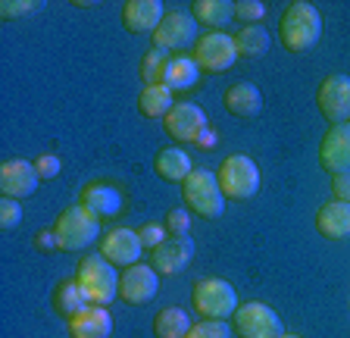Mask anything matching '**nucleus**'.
I'll return each mask as SVG.
<instances>
[{
    "label": "nucleus",
    "mask_w": 350,
    "mask_h": 338,
    "mask_svg": "<svg viewBox=\"0 0 350 338\" xmlns=\"http://www.w3.org/2000/svg\"><path fill=\"white\" fill-rule=\"evenodd\" d=\"M322 38V13L306 3V0H294L288 3V10L282 13V23H278V41H282L284 51L291 53H306L319 44Z\"/></svg>",
    "instance_id": "f257e3e1"
},
{
    "label": "nucleus",
    "mask_w": 350,
    "mask_h": 338,
    "mask_svg": "<svg viewBox=\"0 0 350 338\" xmlns=\"http://www.w3.org/2000/svg\"><path fill=\"white\" fill-rule=\"evenodd\" d=\"M75 279L85 288L88 301L100 304V307H109V301L119 298V279H122V272H119V266L109 263L103 254H91V257H85L79 263Z\"/></svg>",
    "instance_id": "f03ea898"
},
{
    "label": "nucleus",
    "mask_w": 350,
    "mask_h": 338,
    "mask_svg": "<svg viewBox=\"0 0 350 338\" xmlns=\"http://www.w3.org/2000/svg\"><path fill=\"white\" fill-rule=\"evenodd\" d=\"M219 188L226 194V200H250L260 192V166L250 160L247 154H232L219 163L216 169Z\"/></svg>",
    "instance_id": "7ed1b4c3"
},
{
    "label": "nucleus",
    "mask_w": 350,
    "mask_h": 338,
    "mask_svg": "<svg viewBox=\"0 0 350 338\" xmlns=\"http://www.w3.org/2000/svg\"><path fill=\"white\" fill-rule=\"evenodd\" d=\"M191 304L194 313H200L204 320H232L234 310L241 307L238 291L226 279H197L191 288Z\"/></svg>",
    "instance_id": "20e7f679"
},
{
    "label": "nucleus",
    "mask_w": 350,
    "mask_h": 338,
    "mask_svg": "<svg viewBox=\"0 0 350 338\" xmlns=\"http://www.w3.org/2000/svg\"><path fill=\"white\" fill-rule=\"evenodd\" d=\"M182 194H185V204H188L191 213L204 216V220H219L222 210H226V194L219 188L216 172H210V169H194L185 179Z\"/></svg>",
    "instance_id": "39448f33"
},
{
    "label": "nucleus",
    "mask_w": 350,
    "mask_h": 338,
    "mask_svg": "<svg viewBox=\"0 0 350 338\" xmlns=\"http://www.w3.org/2000/svg\"><path fill=\"white\" fill-rule=\"evenodd\" d=\"M57 235H59V250H85L94 242H100V220L94 213H88L81 204L66 207L63 213L57 216Z\"/></svg>",
    "instance_id": "423d86ee"
},
{
    "label": "nucleus",
    "mask_w": 350,
    "mask_h": 338,
    "mask_svg": "<svg viewBox=\"0 0 350 338\" xmlns=\"http://www.w3.org/2000/svg\"><path fill=\"white\" fill-rule=\"evenodd\" d=\"M232 332L238 338H282L284 323L282 316L262 301H247L241 304L232 316Z\"/></svg>",
    "instance_id": "0eeeda50"
},
{
    "label": "nucleus",
    "mask_w": 350,
    "mask_h": 338,
    "mask_svg": "<svg viewBox=\"0 0 350 338\" xmlns=\"http://www.w3.org/2000/svg\"><path fill=\"white\" fill-rule=\"evenodd\" d=\"M200 73H226L238 63V47H234V35L228 31H206L204 38H197L194 53Z\"/></svg>",
    "instance_id": "6e6552de"
},
{
    "label": "nucleus",
    "mask_w": 350,
    "mask_h": 338,
    "mask_svg": "<svg viewBox=\"0 0 350 338\" xmlns=\"http://www.w3.org/2000/svg\"><path fill=\"white\" fill-rule=\"evenodd\" d=\"M316 107L325 116V122L332 125L350 122V75L344 73L325 75L319 91H316Z\"/></svg>",
    "instance_id": "1a4fd4ad"
},
{
    "label": "nucleus",
    "mask_w": 350,
    "mask_h": 338,
    "mask_svg": "<svg viewBox=\"0 0 350 338\" xmlns=\"http://www.w3.org/2000/svg\"><path fill=\"white\" fill-rule=\"evenodd\" d=\"M160 294V272L147 263H135L129 270H122L119 279V301H125L129 307H144Z\"/></svg>",
    "instance_id": "9d476101"
},
{
    "label": "nucleus",
    "mask_w": 350,
    "mask_h": 338,
    "mask_svg": "<svg viewBox=\"0 0 350 338\" xmlns=\"http://www.w3.org/2000/svg\"><path fill=\"white\" fill-rule=\"evenodd\" d=\"M100 254L113 266L129 270V266H135L141 260V254H144V242H141V235L135 232V229L116 226V229H109L107 235L100 238Z\"/></svg>",
    "instance_id": "9b49d317"
},
{
    "label": "nucleus",
    "mask_w": 350,
    "mask_h": 338,
    "mask_svg": "<svg viewBox=\"0 0 350 338\" xmlns=\"http://www.w3.org/2000/svg\"><path fill=\"white\" fill-rule=\"evenodd\" d=\"M200 38V25L191 13H166V19L160 23V29L153 31V47L160 51H182V47L197 44Z\"/></svg>",
    "instance_id": "f8f14e48"
},
{
    "label": "nucleus",
    "mask_w": 350,
    "mask_h": 338,
    "mask_svg": "<svg viewBox=\"0 0 350 338\" xmlns=\"http://www.w3.org/2000/svg\"><path fill=\"white\" fill-rule=\"evenodd\" d=\"M41 185V176H38L35 163L22 160V157H13V160H3L0 163V194L3 198H31Z\"/></svg>",
    "instance_id": "ddd939ff"
},
{
    "label": "nucleus",
    "mask_w": 350,
    "mask_h": 338,
    "mask_svg": "<svg viewBox=\"0 0 350 338\" xmlns=\"http://www.w3.org/2000/svg\"><path fill=\"white\" fill-rule=\"evenodd\" d=\"M206 125H210V119H206L204 107H197V103H191V101H178L172 110L166 113V119H163L166 135L175 138L178 144H182V141H194Z\"/></svg>",
    "instance_id": "4468645a"
},
{
    "label": "nucleus",
    "mask_w": 350,
    "mask_h": 338,
    "mask_svg": "<svg viewBox=\"0 0 350 338\" xmlns=\"http://www.w3.org/2000/svg\"><path fill=\"white\" fill-rule=\"evenodd\" d=\"M319 163L325 172H350V122L332 125L322 135L319 144Z\"/></svg>",
    "instance_id": "2eb2a0df"
},
{
    "label": "nucleus",
    "mask_w": 350,
    "mask_h": 338,
    "mask_svg": "<svg viewBox=\"0 0 350 338\" xmlns=\"http://www.w3.org/2000/svg\"><path fill=\"white\" fill-rule=\"evenodd\" d=\"M191 260H194V242L188 235H182V238L169 235L160 248L150 250V263L160 276H175V272L188 270Z\"/></svg>",
    "instance_id": "dca6fc26"
},
{
    "label": "nucleus",
    "mask_w": 350,
    "mask_h": 338,
    "mask_svg": "<svg viewBox=\"0 0 350 338\" xmlns=\"http://www.w3.org/2000/svg\"><path fill=\"white\" fill-rule=\"evenodd\" d=\"M79 204L85 207L88 213H94L97 220H116L119 213H122V207H125V198L122 192H119L116 185H109V182H91L81 192Z\"/></svg>",
    "instance_id": "f3484780"
},
{
    "label": "nucleus",
    "mask_w": 350,
    "mask_h": 338,
    "mask_svg": "<svg viewBox=\"0 0 350 338\" xmlns=\"http://www.w3.org/2000/svg\"><path fill=\"white\" fill-rule=\"evenodd\" d=\"M166 19V7L160 0H129L122 7V25L129 35H153Z\"/></svg>",
    "instance_id": "a211bd4d"
},
{
    "label": "nucleus",
    "mask_w": 350,
    "mask_h": 338,
    "mask_svg": "<svg viewBox=\"0 0 350 338\" xmlns=\"http://www.w3.org/2000/svg\"><path fill=\"white\" fill-rule=\"evenodd\" d=\"M113 335V313L100 304H88L79 316L69 320V338H109Z\"/></svg>",
    "instance_id": "6ab92c4d"
},
{
    "label": "nucleus",
    "mask_w": 350,
    "mask_h": 338,
    "mask_svg": "<svg viewBox=\"0 0 350 338\" xmlns=\"http://www.w3.org/2000/svg\"><path fill=\"white\" fill-rule=\"evenodd\" d=\"M222 103H226V110L232 113V116L254 119V116H260V110H262V91L256 88L254 81H234V85L226 88Z\"/></svg>",
    "instance_id": "aec40b11"
},
{
    "label": "nucleus",
    "mask_w": 350,
    "mask_h": 338,
    "mask_svg": "<svg viewBox=\"0 0 350 338\" xmlns=\"http://www.w3.org/2000/svg\"><path fill=\"white\" fill-rule=\"evenodd\" d=\"M316 229H319V235L328 238V242L350 238V204H344V200L322 204L319 213H316Z\"/></svg>",
    "instance_id": "412c9836"
},
{
    "label": "nucleus",
    "mask_w": 350,
    "mask_h": 338,
    "mask_svg": "<svg viewBox=\"0 0 350 338\" xmlns=\"http://www.w3.org/2000/svg\"><path fill=\"white\" fill-rule=\"evenodd\" d=\"M153 169H157V176H160L163 182L185 185V179L194 172V163H191V157L185 154L182 147L172 144V147H163L160 154H157V160H153Z\"/></svg>",
    "instance_id": "4be33fe9"
},
{
    "label": "nucleus",
    "mask_w": 350,
    "mask_h": 338,
    "mask_svg": "<svg viewBox=\"0 0 350 338\" xmlns=\"http://www.w3.org/2000/svg\"><path fill=\"white\" fill-rule=\"evenodd\" d=\"M191 16L197 19V25H204L210 31H222L234 19V3L232 0H194Z\"/></svg>",
    "instance_id": "5701e85b"
},
{
    "label": "nucleus",
    "mask_w": 350,
    "mask_h": 338,
    "mask_svg": "<svg viewBox=\"0 0 350 338\" xmlns=\"http://www.w3.org/2000/svg\"><path fill=\"white\" fill-rule=\"evenodd\" d=\"M200 79V66H197L194 57H185V53H175L169 57V66H166V75H163V85L169 91H191Z\"/></svg>",
    "instance_id": "b1692460"
},
{
    "label": "nucleus",
    "mask_w": 350,
    "mask_h": 338,
    "mask_svg": "<svg viewBox=\"0 0 350 338\" xmlns=\"http://www.w3.org/2000/svg\"><path fill=\"white\" fill-rule=\"evenodd\" d=\"M53 310H57L63 320H72V316H79L81 310L88 307V294H85V288L79 285V279H66V282H59L57 288H53Z\"/></svg>",
    "instance_id": "393cba45"
},
{
    "label": "nucleus",
    "mask_w": 350,
    "mask_h": 338,
    "mask_svg": "<svg viewBox=\"0 0 350 338\" xmlns=\"http://www.w3.org/2000/svg\"><path fill=\"white\" fill-rule=\"evenodd\" d=\"M175 107V94L166 85H144L138 94V110L147 119H166V113Z\"/></svg>",
    "instance_id": "a878e982"
},
{
    "label": "nucleus",
    "mask_w": 350,
    "mask_h": 338,
    "mask_svg": "<svg viewBox=\"0 0 350 338\" xmlns=\"http://www.w3.org/2000/svg\"><path fill=\"white\" fill-rule=\"evenodd\" d=\"M191 313L182 307H163L153 320V335L157 338H185L191 332Z\"/></svg>",
    "instance_id": "bb28decb"
},
{
    "label": "nucleus",
    "mask_w": 350,
    "mask_h": 338,
    "mask_svg": "<svg viewBox=\"0 0 350 338\" xmlns=\"http://www.w3.org/2000/svg\"><path fill=\"white\" fill-rule=\"evenodd\" d=\"M272 44V35L262 25H244V29L234 35V47H238V57H266Z\"/></svg>",
    "instance_id": "cd10ccee"
},
{
    "label": "nucleus",
    "mask_w": 350,
    "mask_h": 338,
    "mask_svg": "<svg viewBox=\"0 0 350 338\" xmlns=\"http://www.w3.org/2000/svg\"><path fill=\"white\" fill-rule=\"evenodd\" d=\"M166 66H169L166 51H160V47H150V51L141 57V79H144V85H163Z\"/></svg>",
    "instance_id": "c85d7f7f"
},
{
    "label": "nucleus",
    "mask_w": 350,
    "mask_h": 338,
    "mask_svg": "<svg viewBox=\"0 0 350 338\" xmlns=\"http://www.w3.org/2000/svg\"><path fill=\"white\" fill-rule=\"evenodd\" d=\"M185 338H232L226 320H200V323L191 326V332Z\"/></svg>",
    "instance_id": "c756f323"
},
{
    "label": "nucleus",
    "mask_w": 350,
    "mask_h": 338,
    "mask_svg": "<svg viewBox=\"0 0 350 338\" xmlns=\"http://www.w3.org/2000/svg\"><path fill=\"white\" fill-rule=\"evenodd\" d=\"M266 16V3L260 0H238L234 3V19H241L244 25H260Z\"/></svg>",
    "instance_id": "7c9ffc66"
},
{
    "label": "nucleus",
    "mask_w": 350,
    "mask_h": 338,
    "mask_svg": "<svg viewBox=\"0 0 350 338\" xmlns=\"http://www.w3.org/2000/svg\"><path fill=\"white\" fill-rule=\"evenodd\" d=\"M163 226H166V232L172 238L188 235V232H191V210H185V207H175V210H169Z\"/></svg>",
    "instance_id": "2f4dec72"
},
{
    "label": "nucleus",
    "mask_w": 350,
    "mask_h": 338,
    "mask_svg": "<svg viewBox=\"0 0 350 338\" xmlns=\"http://www.w3.org/2000/svg\"><path fill=\"white\" fill-rule=\"evenodd\" d=\"M19 222H22V207H19V200L0 198V229H3V232H13Z\"/></svg>",
    "instance_id": "473e14b6"
},
{
    "label": "nucleus",
    "mask_w": 350,
    "mask_h": 338,
    "mask_svg": "<svg viewBox=\"0 0 350 338\" xmlns=\"http://www.w3.org/2000/svg\"><path fill=\"white\" fill-rule=\"evenodd\" d=\"M138 235H141V242H144V250H157L169 238V232L163 222H147V226L138 229Z\"/></svg>",
    "instance_id": "72a5a7b5"
},
{
    "label": "nucleus",
    "mask_w": 350,
    "mask_h": 338,
    "mask_svg": "<svg viewBox=\"0 0 350 338\" xmlns=\"http://www.w3.org/2000/svg\"><path fill=\"white\" fill-rule=\"evenodd\" d=\"M38 169V176L41 179H57L59 176V169H63V163H59L57 154H41L38 160H31Z\"/></svg>",
    "instance_id": "f704fd0d"
},
{
    "label": "nucleus",
    "mask_w": 350,
    "mask_h": 338,
    "mask_svg": "<svg viewBox=\"0 0 350 338\" xmlns=\"http://www.w3.org/2000/svg\"><path fill=\"white\" fill-rule=\"evenodd\" d=\"M35 248L44 250V254H53V250H59V235L57 229H41L35 235Z\"/></svg>",
    "instance_id": "c9c22d12"
},
{
    "label": "nucleus",
    "mask_w": 350,
    "mask_h": 338,
    "mask_svg": "<svg viewBox=\"0 0 350 338\" xmlns=\"http://www.w3.org/2000/svg\"><path fill=\"white\" fill-rule=\"evenodd\" d=\"M332 194H335V200L350 204V172H335L332 176Z\"/></svg>",
    "instance_id": "e433bc0d"
},
{
    "label": "nucleus",
    "mask_w": 350,
    "mask_h": 338,
    "mask_svg": "<svg viewBox=\"0 0 350 338\" xmlns=\"http://www.w3.org/2000/svg\"><path fill=\"white\" fill-rule=\"evenodd\" d=\"M41 3H0V13H3V19H16V16H31V10H38Z\"/></svg>",
    "instance_id": "4c0bfd02"
},
{
    "label": "nucleus",
    "mask_w": 350,
    "mask_h": 338,
    "mask_svg": "<svg viewBox=\"0 0 350 338\" xmlns=\"http://www.w3.org/2000/svg\"><path fill=\"white\" fill-rule=\"evenodd\" d=\"M194 144L200 147V151H216V144H219V135H216V129H213V125H206L204 132L197 135L194 138Z\"/></svg>",
    "instance_id": "58836bf2"
},
{
    "label": "nucleus",
    "mask_w": 350,
    "mask_h": 338,
    "mask_svg": "<svg viewBox=\"0 0 350 338\" xmlns=\"http://www.w3.org/2000/svg\"><path fill=\"white\" fill-rule=\"evenodd\" d=\"M282 338H300V335H288V332H284V335Z\"/></svg>",
    "instance_id": "ea45409f"
}]
</instances>
